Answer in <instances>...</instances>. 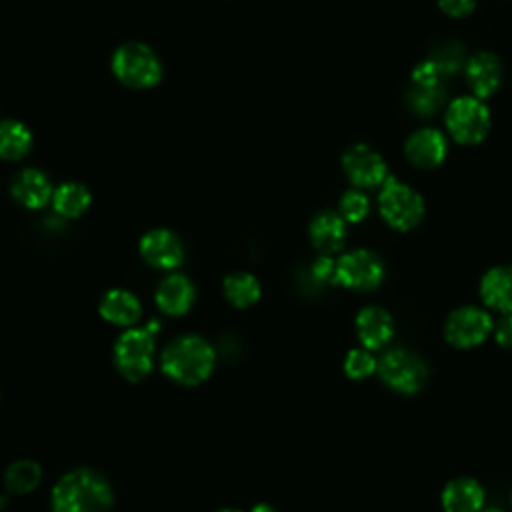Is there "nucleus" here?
<instances>
[{
    "label": "nucleus",
    "mask_w": 512,
    "mask_h": 512,
    "mask_svg": "<svg viewBox=\"0 0 512 512\" xmlns=\"http://www.w3.org/2000/svg\"><path fill=\"white\" fill-rule=\"evenodd\" d=\"M112 502L110 482L92 468L66 472L50 492L52 512H106Z\"/></svg>",
    "instance_id": "f257e3e1"
},
{
    "label": "nucleus",
    "mask_w": 512,
    "mask_h": 512,
    "mask_svg": "<svg viewBox=\"0 0 512 512\" xmlns=\"http://www.w3.org/2000/svg\"><path fill=\"white\" fill-rule=\"evenodd\" d=\"M214 364L216 352L212 344L198 334L176 336L160 358L164 376L182 386L202 384L212 374Z\"/></svg>",
    "instance_id": "f03ea898"
},
{
    "label": "nucleus",
    "mask_w": 512,
    "mask_h": 512,
    "mask_svg": "<svg viewBox=\"0 0 512 512\" xmlns=\"http://www.w3.org/2000/svg\"><path fill=\"white\" fill-rule=\"evenodd\" d=\"M158 324L150 322L146 328H126L114 344V364L116 370L130 382L146 378L154 362Z\"/></svg>",
    "instance_id": "7ed1b4c3"
},
{
    "label": "nucleus",
    "mask_w": 512,
    "mask_h": 512,
    "mask_svg": "<svg viewBox=\"0 0 512 512\" xmlns=\"http://www.w3.org/2000/svg\"><path fill=\"white\" fill-rule=\"evenodd\" d=\"M112 70L116 78L132 88L154 86L162 76L158 56L140 42H128L114 52Z\"/></svg>",
    "instance_id": "20e7f679"
},
{
    "label": "nucleus",
    "mask_w": 512,
    "mask_h": 512,
    "mask_svg": "<svg viewBox=\"0 0 512 512\" xmlns=\"http://www.w3.org/2000/svg\"><path fill=\"white\" fill-rule=\"evenodd\" d=\"M378 206L384 220L396 230H410L424 216L422 196L392 176H388L382 184Z\"/></svg>",
    "instance_id": "39448f33"
},
{
    "label": "nucleus",
    "mask_w": 512,
    "mask_h": 512,
    "mask_svg": "<svg viewBox=\"0 0 512 512\" xmlns=\"http://www.w3.org/2000/svg\"><path fill=\"white\" fill-rule=\"evenodd\" d=\"M376 372L382 382L402 394L418 392L428 378V368L420 356L404 348L388 350L380 360Z\"/></svg>",
    "instance_id": "423d86ee"
},
{
    "label": "nucleus",
    "mask_w": 512,
    "mask_h": 512,
    "mask_svg": "<svg viewBox=\"0 0 512 512\" xmlns=\"http://www.w3.org/2000/svg\"><path fill=\"white\" fill-rule=\"evenodd\" d=\"M446 126L452 138L460 144H478L490 128L488 108L480 98L460 96L450 102L446 112Z\"/></svg>",
    "instance_id": "0eeeda50"
},
{
    "label": "nucleus",
    "mask_w": 512,
    "mask_h": 512,
    "mask_svg": "<svg viewBox=\"0 0 512 512\" xmlns=\"http://www.w3.org/2000/svg\"><path fill=\"white\" fill-rule=\"evenodd\" d=\"M384 278L382 262L368 250H352L336 260L334 282L350 290H372Z\"/></svg>",
    "instance_id": "6e6552de"
},
{
    "label": "nucleus",
    "mask_w": 512,
    "mask_h": 512,
    "mask_svg": "<svg viewBox=\"0 0 512 512\" xmlns=\"http://www.w3.org/2000/svg\"><path fill=\"white\" fill-rule=\"evenodd\" d=\"M492 328L494 324L486 310L476 306H462L446 318L444 336L456 348H472L484 342Z\"/></svg>",
    "instance_id": "1a4fd4ad"
},
{
    "label": "nucleus",
    "mask_w": 512,
    "mask_h": 512,
    "mask_svg": "<svg viewBox=\"0 0 512 512\" xmlns=\"http://www.w3.org/2000/svg\"><path fill=\"white\" fill-rule=\"evenodd\" d=\"M140 256L146 264L158 270H174L184 260V246L182 240L166 228L148 230L138 244Z\"/></svg>",
    "instance_id": "9d476101"
},
{
    "label": "nucleus",
    "mask_w": 512,
    "mask_h": 512,
    "mask_svg": "<svg viewBox=\"0 0 512 512\" xmlns=\"http://www.w3.org/2000/svg\"><path fill=\"white\" fill-rule=\"evenodd\" d=\"M342 166L346 176L362 188L380 186L388 178L382 156L366 144L350 146L342 156Z\"/></svg>",
    "instance_id": "9b49d317"
},
{
    "label": "nucleus",
    "mask_w": 512,
    "mask_h": 512,
    "mask_svg": "<svg viewBox=\"0 0 512 512\" xmlns=\"http://www.w3.org/2000/svg\"><path fill=\"white\" fill-rule=\"evenodd\" d=\"M196 298L194 284L184 274H170L166 276L154 294L156 306L168 316H182L186 314Z\"/></svg>",
    "instance_id": "f8f14e48"
},
{
    "label": "nucleus",
    "mask_w": 512,
    "mask_h": 512,
    "mask_svg": "<svg viewBox=\"0 0 512 512\" xmlns=\"http://www.w3.org/2000/svg\"><path fill=\"white\" fill-rule=\"evenodd\" d=\"M98 312L106 322L120 328H130L140 320L142 304L130 290L112 288L102 296Z\"/></svg>",
    "instance_id": "ddd939ff"
},
{
    "label": "nucleus",
    "mask_w": 512,
    "mask_h": 512,
    "mask_svg": "<svg viewBox=\"0 0 512 512\" xmlns=\"http://www.w3.org/2000/svg\"><path fill=\"white\" fill-rule=\"evenodd\" d=\"M406 158L418 168H434L446 156V138L434 128H422L406 140Z\"/></svg>",
    "instance_id": "4468645a"
},
{
    "label": "nucleus",
    "mask_w": 512,
    "mask_h": 512,
    "mask_svg": "<svg viewBox=\"0 0 512 512\" xmlns=\"http://www.w3.org/2000/svg\"><path fill=\"white\" fill-rule=\"evenodd\" d=\"M466 80L476 98H488L502 80V64L490 52H478L466 62Z\"/></svg>",
    "instance_id": "2eb2a0df"
},
{
    "label": "nucleus",
    "mask_w": 512,
    "mask_h": 512,
    "mask_svg": "<svg viewBox=\"0 0 512 512\" xmlns=\"http://www.w3.org/2000/svg\"><path fill=\"white\" fill-rule=\"evenodd\" d=\"M356 332L364 348L378 350L384 344H388V340L394 334L392 318L384 308L366 306L356 316Z\"/></svg>",
    "instance_id": "dca6fc26"
},
{
    "label": "nucleus",
    "mask_w": 512,
    "mask_h": 512,
    "mask_svg": "<svg viewBox=\"0 0 512 512\" xmlns=\"http://www.w3.org/2000/svg\"><path fill=\"white\" fill-rule=\"evenodd\" d=\"M10 192L16 202L32 210L42 208L48 200H52V194H54L46 174L34 168H26L20 174H16V178L12 180Z\"/></svg>",
    "instance_id": "f3484780"
},
{
    "label": "nucleus",
    "mask_w": 512,
    "mask_h": 512,
    "mask_svg": "<svg viewBox=\"0 0 512 512\" xmlns=\"http://www.w3.org/2000/svg\"><path fill=\"white\" fill-rule=\"evenodd\" d=\"M480 296L498 312H512V264L490 268L480 280Z\"/></svg>",
    "instance_id": "a211bd4d"
},
{
    "label": "nucleus",
    "mask_w": 512,
    "mask_h": 512,
    "mask_svg": "<svg viewBox=\"0 0 512 512\" xmlns=\"http://www.w3.org/2000/svg\"><path fill=\"white\" fill-rule=\"evenodd\" d=\"M310 240L314 244V248L320 254H334L342 248L344 238H346V224L344 218L336 212H320L314 216V220L310 222Z\"/></svg>",
    "instance_id": "6ab92c4d"
},
{
    "label": "nucleus",
    "mask_w": 512,
    "mask_h": 512,
    "mask_svg": "<svg viewBox=\"0 0 512 512\" xmlns=\"http://www.w3.org/2000/svg\"><path fill=\"white\" fill-rule=\"evenodd\" d=\"M484 504V490L472 478H456L446 484L442 492L444 512H480Z\"/></svg>",
    "instance_id": "aec40b11"
},
{
    "label": "nucleus",
    "mask_w": 512,
    "mask_h": 512,
    "mask_svg": "<svg viewBox=\"0 0 512 512\" xmlns=\"http://www.w3.org/2000/svg\"><path fill=\"white\" fill-rule=\"evenodd\" d=\"M222 292L234 308H248L260 300V282L250 272H232L222 282Z\"/></svg>",
    "instance_id": "412c9836"
},
{
    "label": "nucleus",
    "mask_w": 512,
    "mask_h": 512,
    "mask_svg": "<svg viewBox=\"0 0 512 512\" xmlns=\"http://www.w3.org/2000/svg\"><path fill=\"white\" fill-rule=\"evenodd\" d=\"M54 210L64 218H76L90 206V192L78 182H64L52 194Z\"/></svg>",
    "instance_id": "4be33fe9"
},
{
    "label": "nucleus",
    "mask_w": 512,
    "mask_h": 512,
    "mask_svg": "<svg viewBox=\"0 0 512 512\" xmlns=\"http://www.w3.org/2000/svg\"><path fill=\"white\" fill-rule=\"evenodd\" d=\"M32 146L30 130L16 120L0 122V158L18 160L28 154Z\"/></svg>",
    "instance_id": "5701e85b"
},
{
    "label": "nucleus",
    "mask_w": 512,
    "mask_h": 512,
    "mask_svg": "<svg viewBox=\"0 0 512 512\" xmlns=\"http://www.w3.org/2000/svg\"><path fill=\"white\" fill-rule=\"evenodd\" d=\"M42 480V468L34 460H16L4 472V486L12 494H28Z\"/></svg>",
    "instance_id": "b1692460"
},
{
    "label": "nucleus",
    "mask_w": 512,
    "mask_h": 512,
    "mask_svg": "<svg viewBox=\"0 0 512 512\" xmlns=\"http://www.w3.org/2000/svg\"><path fill=\"white\" fill-rule=\"evenodd\" d=\"M444 86L442 82L436 84H414L408 90V104L410 108L420 114V116H428L434 114L442 102H444Z\"/></svg>",
    "instance_id": "393cba45"
},
{
    "label": "nucleus",
    "mask_w": 512,
    "mask_h": 512,
    "mask_svg": "<svg viewBox=\"0 0 512 512\" xmlns=\"http://www.w3.org/2000/svg\"><path fill=\"white\" fill-rule=\"evenodd\" d=\"M428 60L438 68L440 74H454L464 66V50L458 42L446 40L430 50Z\"/></svg>",
    "instance_id": "a878e982"
},
{
    "label": "nucleus",
    "mask_w": 512,
    "mask_h": 512,
    "mask_svg": "<svg viewBox=\"0 0 512 512\" xmlns=\"http://www.w3.org/2000/svg\"><path fill=\"white\" fill-rule=\"evenodd\" d=\"M376 368H378V362L368 348H354L344 358V372L352 380H364L372 372H376Z\"/></svg>",
    "instance_id": "bb28decb"
},
{
    "label": "nucleus",
    "mask_w": 512,
    "mask_h": 512,
    "mask_svg": "<svg viewBox=\"0 0 512 512\" xmlns=\"http://www.w3.org/2000/svg\"><path fill=\"white\" fill-rule=\"evenodd\" d=\"M368 198L358 190H348L340 198V216L348 222H360L368 214Z\"/></svg>",
    "instance_id": "cd10ccee"
},
{
    "label": "nucleus",
    "mask_w": 512,
    "mask_h": 512,
    "mask_svg": "<svg viewBox=\"0 0 512 512\" xmlns=\"http://www.w3.org/2000/svg\"><path fill=\"white\" fill-rule=\"evenodd\" d=\"M312 274H314V278H316V280H320V282L334 280V276H336V262H334L330 256L322 254V256L314 262V266H312Z\"/></svg>",
    "instance_id": "c85d7f7f"
},
{
    "label": "nucleus",
    "mask_w": 512,
    "mask_h": 512,
    "mask_svg": "<svg viewBox=\"0 0 512 512\" xmlns=\"http://www.w3.org/2000/svg\"><path fill=\"white\" fill-rule=\"evenodd\" d=\"M494 338H496V342H498L500 346L512 348V312L504 314V316L498 320V324H496V328H494Z\"/></svg>",
    "instance_id": "c756f323"
},
{
    "label": "nucleus",
    "mask_w": 512,
    "mask_h": 512,
    "mask_svg": "<svg viewBox=\"0 0 512 512\" xmlns=\"http://www.w3.org/2000/svg\"><path fill=\"white\" fill-rule=\"evenodd\" d=\"M438 4L446 14L460 18V16H466L474 10L476 0H438Z\"/></svg>",
    "instance_id": "7c9ffc66"
},
{
    "label": "nucleus",
    "mask_w": 512,
    "mask_h": 512,
    "mask_svg": "<svg viewBox=\"0 0 512 512\" xmlns=\"http://www.w3.org/2000/svg\"><path fill=\"white\" fill-rule=\"evenodd\" d=\"M250 512H276L270 504H266V502H260V504H256Z\"/></svg>",
    "instance_id": "2f4dec72"
},
{
    "label": "nucleus",
    "mask_w": 512,
    "mask_h": 512,
    "mask_svg": "<svg viewBox=\"0 0 512 512\" xmlns=\"http://www.w3.org/2000/svg\"><path fill=\"white\" fill-rule=\"evenodd\" d=\"M218 512H242V510H236V508H222V510H218Z\"/></svg>",
    "instance_id": "473e14b6"
},
{
    "label": "nucleus",
    "mask_w": 512,
    "mask_h": 512,
    "mask_svg": "<svg viewBox=\"0 0 512 512\" xmlns=\"http://www.w3.org/2000/svg\"><path fill=\"white\" fill-rule=\"evenodd\" d=\"M482 512H502V510H498V508H488V510H482Z\"/></svg>",
    "instance_id": "72a5a7b5"
},
{
    "label": "nucleus",
    "mask_w": 512,
    "mask_h": 512,
    "mask_svg": "<svg viewBox=\"0 0 512 512\" xmlns=\"http://www.w3.org/2000/svg\"><path fill=\"white\" fill-rule=\"evenodd\" d=\"M510 498H512V494H510Z\"/></svg>",
    "instance_id": "f704fd0d"
}]
</instances>
